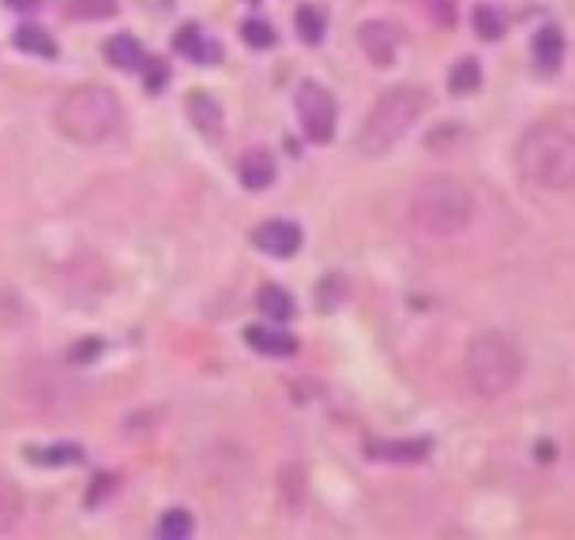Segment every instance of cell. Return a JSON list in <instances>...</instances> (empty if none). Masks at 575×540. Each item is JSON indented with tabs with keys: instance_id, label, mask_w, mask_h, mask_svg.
<instances>
[{
	"instance_id": "cell-13",
	"label": "cell",
	"mask_w": 575,
	"mask_h": 540,
	"mask_svg": "<svg viewBox=\"0 0 575 540\" xmlns=\"http://www.w3.org/2000/svg\"><path fill=\"white\" fill-rule=\"evenodd\" d=\"M188 117H192V124H196L199 132H207V135L223 128V106H218L207 90H196V95L188 98Z\"/></svg>"
},
{
	"instance_id": "cell-12",
	"label": "cell",
	"mask_w": 575,
	"mask_h": 540,
	"mask_svg": "<svg viewBox=\"0 0 575 540\" xmlns=\"http://www.w3.org/2000/svg\"><path fill=\"white\" fill-rule=\"evenodd\" d=\"M534 60L542 71H556L564 60V34L556 31V26H542V31L534 34Z\"/></svg>"
},
{
	"instance_id": "cell-24",
	"label": "cell",
	"mask_w": 575,
	"mask_h": 540,
	"mask_svg": "<svg viewBox=\"0 0 575 540\" xmlns=\"http://www.w3.org/2000/svg\"><path fill=\"white\" fill-rule=\"evenodd\" d=\"M31 462H39V465H76V462H84V451H79V447L61 443V447H50V451H31Z\"/></svg>"
},
{
	"instance_id": "cell-7",
	"label": "cell",
	"mask_w": 575,
	"mask_h": 540,
	"mask_svg": "<svg viewBox=\"0 0 575 540\" xmlns=\"http://www.w3.org/2000/svg\"><path fill=\"white\" fill-rule=\"evenodd\" d=\"M358 42H361L365 57L377 64V68H391L399 57V45H403V34H399V26L391 20H369V23H361Z\"/></svg>"
},
{
	"instance_id": "cell-11",
	"label": "cell",
	"mask_w": 575,
	"mask_h": 540,
	"mask_svg": "<svg viewBox=\"0 0 575 540\" xmlns=\"http://www.w3.org/2000/svg\"><path fill=\"white\" fill-rule=\"evenodd\" d=\"M245 342H249L252 350L263 353V356H290L297 350L294 338L275 331V327H249V331H245Z\"/></svg>"
},
{
	"instance_id": "cell-6",
	"label": "cell",
	"mask_w": 575,
	"mask_h": 540,
	"mask_svg": "<svg viewBox=\"0 0 575 540\" xmlns=\"http://www.w3.org/2000/svg\"><path fill=\"white\" fill-rule=\"evenodd\" d=\"M297 117L301 128L313 143H327L335 135V98L319 84H301L297 87Z\"/></svg>"
},
{
	"instance_id": "cell-9",
	"label": "cell",
	"mask_w": 575,
	"mask_h": 540,
	"mask_svg": "<svg viewBox=\"0 0 575 540\" xmlns=\"http://www.w3.org/2000/svg\"><path fill=\"white\" fill-rule=\"evenodd\" d=\"M237 173H241V185L252 188V191H263L268 185H275V158H271L263 146H256V151H249L241 158V166H237Z\"/></svg>"
},
{
	"instance_id": "cell-23",
	"label": "cell",
	"mask_w": 575,
	"mask_h": 540,
	"mask_svg": "<svg viewBox=\"0 0 575 540\" xmlns=\"http://www.w3.org/2000/svg\"><path fill=\"white\" fill-rule=\"evenodd\" d=\"M113 12V0H68V20H109Z\"/></svg>"
},
{
	"instance_id": "cell-5",
	"label": "cell",
	"mask_w": 575,
	"mask_h": 540,
	"mask_svg": "<svg viewBox=\"0 0 575 540\" xmlns=\"http://www.w3.org/2000/svg\"><path fill=\"white\" fill-rule=\"evenodd\" d=\"M523 375V353L516 350L508 334L481 331L467 345V379L474 395L481 398H505Z\"/></svg>"
},
{
	"instance_id": "cell-10",
	"label": "cell",
	"mask_w": 575,
	"mask_h": 540,
	"mask_svg": "<svg viewBox=\"0 0 575 540\" xmlns=\"http://www.w3.org/2000/svg\"><path fill=\"white\" fill-rule=\"evenodd\" d=\"M365 451L377 462H422L433 451V443L428 439H406V443H369Z\"/></svg>"
},
{
	"instance_id": "cell-28",
	"label": "cell",
	"mask_w": 575,
	"mask_h": 540,
	"mask_svg": "<svg viewBox=\"0 0 575 540\" xmlns=\"http://www.w3.org/2000/svg\"><path fill=\"white\" fill-rule=\"evenodd\" d=\"M8 8H15V12H31V8H39L42 0H4Z\"/></svg>"
},
{
	"instance_id": "cell-16",
	"label": "cell",
	"mask_w": 575,
	"mask_h": 540,
	"mask_svg": "<svg viewBox=\"0 0 575 540\" xmlns=\"http://www.w3.org/2000/svg\"><path fill=\"white\" fill-rule=\"evenodd\" d=\"M106 57L113 68H143V45L132 38V34H117V38H109L106 45Z\"/></svg>"
},
{
	"instance_id": "cell-18",
	"label": "cell",
	"mask_w": 575,
	"mask_h": 540,
	"mask_svg": "<svg viewBox=\"0 0 575 540\" xmlns=\"http://www.w3.org/2000/svg\"><path fill=\"white\" fill-rule=\"evenodd\" d=\"M15 45H20L23 53H31V57H45V60L57 57V42H53L42 26H31V23H23L20 31H15Z\"/></svg>"
},
{
	"instance_id": "cell-14",
	"label": "cell",
	"mask_w": 575,
	"mask_h": 540,
	"mask_svg": "<svg viewBox=\"0 0 575 540\" xmlns=\"http://www.w3.org/2000/svg\"><path fill=\"white\" fill-rule=\"evenodd\" d=\"M256 305H260V312L268 319H275V323H290L294 319V297H290L282 286H263L260 297H256Z\"/></svg>"
},
{
	"instance_id": "cell-19",
	"label": "cell",
	"mask_w": 575,
	"mask_h": 540,
	"mask_svg": "<svg viewBox=\"0 0 575 540\" xmlns=\"http://www.w3.org/2000/svg\"><path fill=\"white\" fill-rule=\"evenodd\" d=\"M505 12H497L492 4H478L474 8V34L478 38H486V42H497V38H505Z\"/></svg>"
},
{
	"instance_id": "cell-4",
	"label": "cell",
	"mask_w": 575,
	"mask_h": 540,
	"mask_svg": "<svg viewBox=\"0 0 575 540\" xmlns=\"http://www.w3.org/2000/svg\"><path fill=\"white\" fill-rule=\"evenodd\" d=\"M425 109V95L417 87H391L388 95H380V102L365 113L361 132H358V151L365 158H380L395 143H403V135L414 128V121Z\"/></svg>"
},
{
	"instance_id": "cell-15",
	"label": "cell",
	"mask_w": 575,
	"mask_h": 540,
	"mask_svg": "<svg viewBox=\"0 0 575 540\" xmlns=\"http://www.w3.org/2000/svg\"><path fill=\"white\" fill-rule=\"evenodd\" d=\"M177 53H185V57L199 60V64H215L218 60V45H211L199 34V26H181L177 31Z\"/></svg>"
},
{
	"instance_id": "cell-20",
	"label": "cell",
	"mask_w": 575,
	"mask_h": 540,
	"mask_svg": "<svg viewBox=\"0 0 575 540\" xmlns=\"http://www.w3.org/2000/svg\"><path fill=\"white\" fill-rule=\"evenodd\" d=\"M23 518V496L20 488H12L8 481H0V533H8V529H15Z\"/></svg>"
},
{
	"instance_id": "cell-25",
	"label": "cell",
	"mask_w": 575,
	"mask_h": 540,
	"mask_svg": "<svg viewBox=\"0 0 575 540\" xmlns=\"http://www.w3.org/2000/svg\"><path fill=\"white\" fill-rule=\"evenodd\" d=\"M241 38L245 45H252V49H271V45H275V31L260 20H249L241 26Z\"/></svg>"
},
{
	"instance_id": "cell-17",
	"label": "cell",
	"mask_w": 575,
	"mask_h": 540,
	"mask_svg": "<svg viewBox=\"0 0 575 540\" xmlns=\"http://www.w3.org/2000/svg\"><path fill=\"white\" fill-rule=\"evenodd\" d=\"M481 87V64L474 57H463L452 64V71H447V90L452 95H474V90Z\"/></svg>"
},
{
	"instance_id": "cell-2",
	"label": "cell",
	"mask_w": 575,
	"mask_h": 540,
	"mask_svg": "<svg viewBox=\"0 0 575 540\" xmlns=\"http://www.w3.org/2000/svg\"><path fill=\"white\" fill-rule=\"evenodd\" d=\"M410 222L428 241H452L474 222V196L463 180L455 177H428L414 191L410 203Z\"/></svg>"
},
{
	"instance_id": "cell-27",
	"label": "cell",
	"mask_w": 575,
	"mask_h": 540,
	"mask_svg": "<svg viewBox=\"0 0 575 540\" xmlns=\"http://www.w3.org/2000/svg\"><path fill=\"white\" fill-rule=\"evenodd\" d=\"M143 68H148V90H162L170 84V68L162 60H143Z\"/></svg>"
},
{
	"instance_id": "cell-26",
	"label": "cell",
	"mask_w": 575,
	"mask_h": 540,
	"mask_svg": "<svg viewBox=\"0 0 575 540\" xmlns=\"http://www.w3.org/2000/svg\"><path fill=\"white\" fill-rule=\"evenodd\" d=\"M422 8H425L428 20L441 23V26H452L455 15H459V0H422Z\"/></svg>"
},
{
	"instance_id": "cell-21",
	"label": "cell",
	"mask_w": 575,
	"mask_h": 540,
	"mask_svg": "<svg viewBox=\"0 0 575 540\" xmlns=\"http://www.w3.org/2000/svg\"><path fill=\"white\" fill-rule=\"evenodd\" d=\"M192 529H196V518H192L185 507L166 510L159 521V537H166V540H185V537H192Z\"/></svg>"
},
{
	"instance_id": "cell-8",
	"label": "cell",
	"mask_w": 575,
	"mask_h": 540,
	"mask_svg": "<svg viewBox=\"0 0 575 540\" xmlns=\"http://www.w3.org/2000/svg\"><path fill=\"white\" fill-rule=\"evenodd\" d=\"M252 244L271 260H290L301 249V229L294 222H263L252 233Z\"/></svg>"
},
{
	"instance_id": "cell-1",
	"label": "cell",
	"mask_w": 575,
	"mask_h": 540,
	"mask_svg": "<svg viewBox=\"0 0 575 540\" xmlns=\"http://www.w3.org/2000/svg\"><path fill=\"white\" fill-rule=\"evenodd\" d=\"M516 169L542 191L575 188V132L556 121H538L516 143Z\"/></svg>"
},
{
	"instance_id": "cell-3",
	"label": "cell",
	"mask_w": 575,
	"mask_h": 540,
	"mask_svg": "<svg viewBox=\"0 0 575 540\" xmlns=\"http://www.w3.org/2000/svg\"><path fill=\"white\" fill-rule=\"evenodd\" d=\"M53 124H57V132L68 143L98 146L121 124V102H117V95L109 87H76L53 109Z\"/></svg>"
},
{
	"instance_id": "cell-22",
	"label": "cell",
	"mask_w": 575,
	"mask_h": 540,
	"mask_svg": "<svg viewBox=\"0 0 575 540\" xmlns=\"http://www.w3.org/2000/svg\"><path fill=\"white\" fill-rule=\"evenodd\" d=\"M297 34H301V42L305 45H319L324 42V26H327V20H324V12H319V8H313V4H305L297 12Z\"/></svg>"
}]
</instances>
